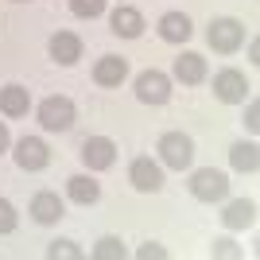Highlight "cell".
Returning a JSON list of instances; mask_svg holds the SVG:
<instances>
[{
	"instance_id": "6da1fadb",
	"label": "cell",
	"mask_w": 260,
	"mask_h": 260,
	"mask_svg": "<svg viewBox=\"0 0 260 260\" xmlns=\"http://www.w3.org/2000/svg\"><path fill=\"white\" fill-rule=\"evenodd\" d=\"M155 152H159L163 167H171V171H186V167L194 163V140H190L186 132H163Z\"/></svg>"
},
{
	"instance_id": "7a4b0ae2",
	"label": "cell",
	"mask_w": 260,
	"mask_h": 260,
	"mask_svg": "<svg viewBox=\"0 0 260 260\" xmlns=\"http://www.w3.org/2000/svg\"><path fill=\"white\" fill-rule=\"evenodd\" d=\"M78 120V109L70 98H62V93H54V98H43L39 101V124H43L47 132H70Z\"/></svg>"
},
{
	"instance_id": "3957f363",
	"label": "cell",
	"mask_w": 260,
	"mask_h": 260,
	"mask_svg": "<svg viewBox=\"0 0 260 260\" xmlns=\"http://www.w3.org/2000/svg\"><path fill=\"white\" fill-rule=\"evenodd\" d=\"M206 43L214 47L217 54H233L241 43H245V23L233 20V16H217V20H210Z\"/></svg>"
},
{
	"instance_id": "277c9868",
	"label": "cell",
	"mask_w": 260,
	"mask_h": 260,
	"mask_svg": "<svg viewBox=\"0 0 260 260\" xmlns=\"http://www.w3.org/2000/svg\"><path fill=\"white\" fill-rule=\"evenodd\" d=\"M190 194L198 198V202H221V198L229 194V179L217 167H198L194 175H190Z\"/></svg>"
},
{
	"instance_id": "5b68a950",
	"label": "cell",
	"mask_w": 260,
	"mask_h": 260,
	"mask_svg": "<svg viewBox=\"0 0 260 260\" xmlns=\"http://www.w3.org/2000/svg\"><path fill=\"white\" fill-rule=\"evenodd\" d=\"M252 93V86H249V78L241 74V70H217L214 74V98L217 101H225V105H241V101Z\"/></svg>"
},
{
	"instance_id": "8992f818",
	"label": "cell",
	"mask_w": 260,
	"mask_h": 260,
	"mask_svg": "<svg viewBox=\"0 0 260 260\" xmlns=\"http://www.w3.org/2000/svg\"><path fill=\"white\" fill-rule=\"evenodd\" d=\"M136 98L144 105H167L171 101V78L163 74V70H144L136 74Z\"/></svg>"
},
{
	"instance_id": "52a82bcc",
	"label": "cell",
	"mask_w": 260,
	"mask_h": 260,
	"mask_svg": "<svg viewBox=\"0 0 260 260\" xmlns=\"http://www.w3.org/2000/svg\"><path fill=\"white\" fill-rule=\"evenodd\" d=\"M78 155H82V163L89 171H109L117 163V144L109 136H89V140H82V152Z\"/></svg>"
},
{
	"instance_id": "ba28073f",
	"label": "cell",
	"mask_w": 260,
	"mask_h": 260,
	"mask_svg": "<svg viewBox=\"0 0 260 260\" xmlns=\"http://www.w3.org/2000/svg\"><path fill=\"white\" fill-rule=\"evenodd\" d=\"M128 183L136 186V190H144V194H155L163 186V167L152 159V155H136L128 167Z\"/></svg>"
},
{
	"instance_id": "9c48e42d",
	"label": "cell",
	"mask_w": 260,
	"mask_h": 260,
	"mask_svg": "<svg viewBox=\"0 0 260 260\" xmlns=\"http://www.w3.org/2000/svg\"><path fill=\"white\" fill-rule=\"evenodd\" d=\"M16 163H20L23 171H43L47 163H51V148H47L39 136H23L16 144Z\"/></svg>"
},
{
	"instance_id": "30bf717a",
	"label": "cell",
	"mask_w": 260,
	"mask_h": 260,
	"mask_svg": "<svg viewBox=\"0 0 260 260\" xmlns=\"http://www.w3.org/2000/svg\"><path fill=\"white\" fill-rule=\"evenodd\" d=\"M27 214H31V221H39V225H54V221L66 214V206H62V198L54 194V190H39V194L31 198Z\"/></svg>"
},
{
	"instance_id": "8fae6325",
	"label": "cell",
	"mask_w": 260,
	"mask_h": 260,
	"mask_svg": "<svg viewBox=\"0 0 260 260\" xmlns=\"http://www.w3.org/2000/svg\"><path fill=\"white\" fill-rule=\"evenodd\" d=\"M124 78H128V62H124L120 54H101L98 62H93V82H98V86L113 89V86H120Z\"/></svg>"
},
{
	"instance_id": "7c38bea8",
	"label": "cell",
	"mask_w": 260,
	"mask_h": 260,
	"mask_svg": "<svg viewBox=\"0 0 260 260\" xmlns=\"http://www.w3.org/2000/svg\"><path fill=\"white\" fill-rule=\"evenodd\" d=\"M171 74H175V82H183V86H198V82H206V58L194 54V51H183L175 58Z\"/></svg>"
},
{
	"instance_id": "4fadbf2b",
	"label": "cell",
	"mask_w": 260,
	"mask_h": 260,
	"mask_svg": "<svg viewBox=\"0 0 260 260\" xmlns=\"http://www.w3.org/2000/svg\"><path fill=\"white\" fill-rule=\"evenodd\" d=\"M194 35V23L186 12H163L159 16V39L163 43H186Z\"/></svg>"
},
{
	"instance_id": "5bb4252c",
	"label": "cell",
	"mask_w": 260,
	"mask_h": 260,
	"mask_svg": "<svg viewBox=\"0 0 260 260\" xmlns=\"http://www.w3.org/2000/svg\"><path fill=\"white\" fill-rule=\"evenodd\" d=\"M109 23H113V35H120V39H140V31H144V16L132 4H117Z\"/></svg>"
},
{
	"instance_id": "9a60e30c",
	"label": "cell",
	"mask_w": 260,
	"mask_h": 260,
	"mask_svg": "<svg viewBox=\"0 0 260 260\" xmlns=\"http://www.w3.org/2000/svg\"><path fill=\"white\" fill-rule=\"evenodd\" d=\"M66 198L78 202V206H93L101 198V183L93 175H70V179H66Z\"/></svg>"
},
{
	"instance_id": "2e32d148",
	"label": "cell",
	"mask_w": 260,
	"mask_h": 260,
	"mask_svg": "<svg viewBox=\"0 0 260 260\" xmlns=\"http://www.w3.org/2000/svg\"><path fill=\"white\" fill-rule=\"evenodd\" d=\"M51 58L62 62V66H74L82 58V39L74 31H54L51 35Z\"/></svg>"
},
{
	"instance_id": "e0dca14e",
	"label": "cell",
	"mask_w": 260,
	"mask_h": 260,
	"mask_svg": "<svg viewBox=\"0 0 260 260\" xmlns=\"http://www.w3.org/2000/svg\"><path fill=\"white\" fill-rule=\"evenodd\" d=\"M27 109H31V93L23 86L12 82V86L0 89V113H4V117H27Z\"/></svg>"
},
{
	"instance_id": "ac0fdd59",
	"label": "cell",
	"mask_w": 260,
	"mask_h": 260,
	"mask_svg": "<svg viewBox=\"0 0 260 260\" xmlns=\"http://www.w3.org/2000/svg\"><path fill=\"white\" fill-rule=\"evenodd\" d=\"M221 221H225V229H249L256 221V206L249 198H233L225 206V214H221Z\"/></svg>"
},
{
	"instance_id": "d6986e66",
	"label": "cell",
	"mask_w": 260,
	"mask_h": 260,
	"mask_svg": "<svg viewBox=\"0 0 260 260\" xmlns=\"http://www.w3.org/2000/svg\"><path fill=\"white\" fill-rule=\"evenodd\" d=\"M229 163H233L237 171L252 175V171L260 167V148H256V140H237L233 148H229Z\"/></svg>"
},
{
	"instance_id": "ffe728a7",
	"label": "cell",
	"mask_w": 260,
	"mask_h": 260,
	"mask_svg": "<svg viewBox=\"0 0 260 260\" xmlns=\"http://www.w3.org/2000/svg\"><path fill=\"white\" fill-rule=\"evenodd\" d=\"M93 256H98V260H124L128 252H124L120 237H101L98 245H93Z\"/></svg>"
},
{
	"instance_id": "44dd1931",
	"label": "cell",
	"mask_w": 260,
	"mask_h": 260,
	"mask_svg": "<svg viewBox=\"0 0 260 260\" xmlns=\"http://www.w3.org/2000/svg\"><path fill=\"white\" fill-rule=\"evenodd\" d=\"M70 12L82 16V20H98L105 12V0H70Z\"/></svg>"
},
{
	"instance_id": "7402d4cb",
	"label": "cell",
	"mask_w": 260,
	"mask_h": 260,
	"mask_svg": "<svg viewBox=\"0 0 260 260\" xmlns=\"http://www.w3.org/2000/svg\"><path fill=\"white\" fill-rule=\"evenodd\" d=\"M47 256L51 260H82V249H78L74 241H51Z\"/></svg>"
},
{
	"instance_id": "603a6c76",
	"label": "cell",
	"mask_w": 260,
	"mask_h": 260,
	"mask_svg": "<svg viewBox=\"0 0 260 260\" xmlns=\"http://www.w3.org/2000/svg\"><path fill=\"white\" fill-rule=\"evenodd\" d=\"M16 225H20L16 206H12L8 198H0V233H16Z\"/></svg>"
},
{
	"instance_id": "cb8c5ba5",
	"label": "cell",
	"mask_w": 260,
	"mask_h": 260,
	"mask_svg": "<svg viewBox=\"0 0 260 260\" xmlns=\"http://www.w3.org/2000/svg\"><path fill=\"white\" fill-rule=\"evenodd\" d=\"M136 256H140V260H167V249H163V245H155V241H148Z\"/></svg>"
},
{
	"instance_id": "d4e9b609",
	"label": "cell",
	"mask_w": 260,
	"mask_h": 260,
	"mask_svg": "<svg viewBox=\"0 0 260 260\" xmlns=\"http://www.w3.org/2000/svg\"><path fill=\"white\" fill-rule=\"evenodd\" d=\"M245 128H249V132H256V128H260V105H256V98H249V113H245Z\"/></svg>"
},
{
	"instance_id": "484cf974",
	"label": "cell",
	"mask_w": 260,
	"mask_h": 260,
	"mask_svg": "<svg viewBox=\"0 0 260 260\" xmlns=\"http://www.w3.org/2000/svg\"><path fill=\"white\" fill-rule=\"evenodd\" d=\"M214 256H241V249L233 241H214Z\"/></svg>"
},
{
	"instance_id": "4316f807",
	"label": "cell",
	"mask_w": 260,
	"mask_h": 260,
	"mask_svg": "<svg viewBox=\"0 0 260 260\" xmlns=\"http://www.w3.org/2000/svg\"><path fill=\"white\" fill-rule=\"evenodd\" d=\"M12 144V136H8V124H4V120H0V152H4V148H8Z\"/></svg>"
},
{
	"instance_id": "83f0119b",
	"label": "cell",
	"mask_w": 260,
	"mask_h": 260,
	"mask_svg": "<svg viewBox=\"0 0 260 260\" xmlns=\"http://www.w3.org/2000/svg\"><path fill=\"white\" fill-rule=\"evenodd\" d=\"M249 62H260V43H256V39L249 43Z\"/></svg>"
}]
</instances>
